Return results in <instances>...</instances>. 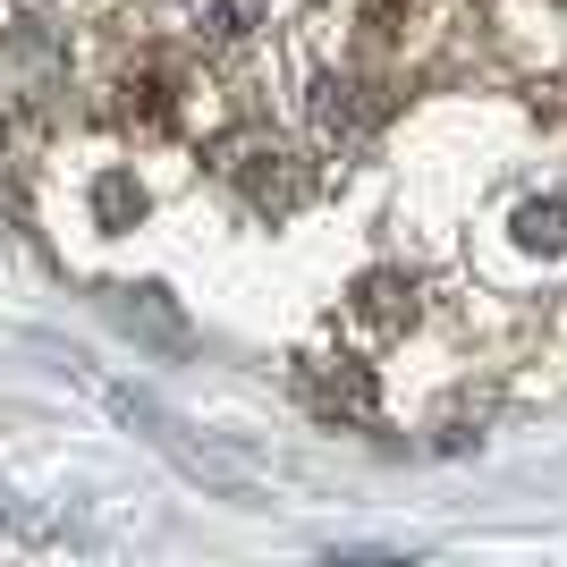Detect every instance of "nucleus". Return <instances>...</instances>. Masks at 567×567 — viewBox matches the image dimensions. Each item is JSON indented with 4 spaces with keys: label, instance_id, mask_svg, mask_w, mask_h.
Here are the masks:
<instances>
[{
    "label": "nucleus",
    "instance_id": "obj_1",
    "mask_svg": "<svg viewBox=\"0 0 567 567\" xmlns=\"http://www.w3.org/2000/svg\"><path fill=\"white\" fill-rule=\"evenodd\" d=\"M220 178H229L255 213H297L306 204V169H297V153L271 136H229L220 144Z\"/></svg>",
    "mask_w": 567,
    "mask_h": 567
},
{
    "label": "nucleus",
    "instance_id": "obj_2",
    "mask_svg": "<svg viewBox=\"0 0 567 567\" xmlns=\"http://www.w3.org/2000/svg\"><path fill=\"white\" fill-rule=\"evenodd\" d=\"M297 390H306L322 415H355V424H373V406H381L373 373H364L355 355H313V364H297Z\"/></svg>",
    "mask_w": 567,
    "mask_h": 567
},
{
    "label": "nucleus",
    "instance_id": "obj_3",
    "mask_svg": "<svg viewBox=\"0 0 567 567\" xmlns=\"http://www.w3.org/2000/svg\"><path fill=\"white\" fill-rule=\"evenodd\" d=\"M517 246L525 255H567V195H534V204H517Z\"/></svg>",
    "mask_w": 567,
    "mask_h": 567
},
{
    "label": "nucleus",
    "instance_id": "obj_4",
    "mask_svg": "<svg viewBox=\"0 0 567 567\" xmlns=\"http://www.w3.org/2000/svg\"><path fill=\"white\" fill-rule=\"evenodd\" d=\"M118 297V322H127V331H153V339H169V348H178V339H187V322H178V313H169V297L162 288H111Z\"/></svg>",
    "mask_w": 567,
    "mask_h": 567
},
{
    "label": "nucleus",
    "instance_id": "obj_5",
    "mask_svg": "<svg viewBox=\"0 0 567 567\" xmlns=\"http://www.w3.org/2000/svg\"><path fill=\"white\" fill-rule=\"evenodd\" d=\"M94 213H102V229H127V220L144 213V187L127 178V169H102L94 178Z\"/></svg>",
    "mask_w": 567,
    "mask_h": 567
},
{
    "label": "nucleus",
    "instance_id": "obj_6",
    "mask_svg": "<svg viewBox=\"0 0 567 567\" xmlns=\"http://www.w3.org/2000/svg\"><path fill=\"white\" fill-rule=\"evenodd\" d=\"M355 297H364V313H373V322H406V313H415V288H399L390 271H373Z\"/></svg>",
    "mask_w": 567,
    "mask_h": 567
}]
</instances>
